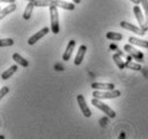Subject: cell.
I'll list each match as a JSON object with an SVG mask.
<instances>
[{
	"instance_id": "6da1fadb",
	"label": "cell",
	"mask_w": 148,
	"mask_h": 139,
	"mask_svg": "<svg viewBox=\"0 0 148 139\" xmlns=\"http://www.w3.org/2000/svg\"><path fill=\"white\" fill-rule=\"evenodd\" d=\"M36 7H57L61 8L64 10H70L73 11L75 9V4L67 2V1H62V0H36L34 1Z\"/></svg>"
},
{
	"instance_id": "7a4b0ae2",
	"label": "cell",
	"mask_w": 148,
	"mask_h": 139,
	"mask_svg": "<svg viewBox=\"0 0 148 139\" xmlns=\"http://www.w3.org/2000/svg\"><path fill=\"white\" fill-rule=\"evenodd\" d=\"M91 104H92L96 108L98 109H100L102 112H104L106 115H108L110 119H114L116 117V112H115L114 110L112 109L111 107H108V105H105L103 102H102V99H99V98H92V100H91Z\"/></svg>"
},
{
	"instance_id": "3957f363",
	"label": "cell",
	"mask_w": 148,
	"mask_h": 139,
	"mask_svg": "<svg viewBox=\"0 0 148 139\" xmlns=\"http://www.w3.org/2000/svg\"><path fill=\"white\" fill-rule=\"evenodd\" d=\"M49 14H51V29L53 34H59V14L57 7H49Z\"/></svg>"
},
{
	"instance_id": "277c9868",
	"label": "cell",
	"mask_w": 148,
	"mask_h": 139,
	"mask_svg": "<svg viewBox=\"0 0 148 139\" xmlns=\"http://www.w3.org/2000/svg\"><path fill=\"white\" fill-rule=\"evenodd\" d=\"M121 95L120 91L118 90H111V91H100L95 90L92 93V96L95 98L99 99H112V98H117Z\"/></svg>"
},
{
	"instance_id": "5b68a950",
	"label": "cell",
	"mask_w": 148,
	"mask_h": 139,
	"mask_svg": "<svg viewBox=\"0 0 148 139\" xmlns=\"http://www.w3.org/2000/svg\"><path fill=\"white\" fill-rule=\"evenodd\" d=\"M123 50H125L128 54H130L131 56L133 57L137 63H144V54H143L141 51L134 49L133 46L131 45V43H130V44L125 45V46H123Z\"/></svg>"
},
{
	"instance_id": "8992f818",
	"label": "cell",
	"mask_w": 148,
	"mask_h": 139,
	"mask_svg": "<svg viewBox=\"0 0 148 139\" xmlns=\"http://www.w3.org/2000/svg\"><path fill=\"white\" fill-rule=\"evenodd\" d=\"M133 12H134L135 17H136V19H137V22H138V25H140V27H141L143 30H145V31L147 33V31H148V24H147V22L145 21L144 15H143V13H142L141 8H138V6L136 4L135 7H133Z\"/></svg>"
},
{
	"instance_id": "52a82bcc",
	"label": "cell",
	"mask_w": 148,
	"mask_h": 139,
	"mask_svg": "<svg viewBox=\"0 0 148 139\" xmlns=\"http://www.w3.org/2000/svg\"><path fill=\"white\" fill-rule=\"evenodd\" d=\"M76 99H77L78 107H79L81 111L83 112V114H84L86 118L91 117V111H90L89 107L87 106V102H86V100H85V97H84L83 95H78Z\"/></svg>"
},
{
	"instance_id": "ba28073f",
	"label": "cell",
	"mask_w": 148,
	"mask_h": 139,
	"mask_svg": "<svg viewBox=\"0 0 148 139\" xmlns=\"http://www.w3.org/2000/svg\"><path fill=\"white\" fill-rule=\"evenodd\" d=\"M120 26H121L122 28H125V29L132 31V33H134V34L140 35V36H144V35H146V31L142 29L141 27H137V26H135V25H133V24H130V23L126 22V21L120 22Z\"/></svg>"
},
{
	"instance_id": "9c48e42d",
	"label": "cell",
	"mask_w": 148,
	"mask_h": 139,
	"mask_svg": "<svg viewBox=\"0 0 148 139\" xmlns=\"http://www.w3.org/2000/svg\"><path fill=\"white\" fill-rule=\"evenodd\" d=\"M48 31H49V28H48V27H44L43 29H41L40 31H38L36 35H34L32 37L29 38V40H28V44L29 45L36 44V42H38L39 40H41L42 38L44 37L45 35H47Z\"/></svg>"
},
{
	"instance_id": "30bf717a",
	"label": "cell",
	"mask_w": 148,
	"mask_h": 139,
	"mask_svg": "<svg viewBox=\"0 0 148 139\" xmlns=\"http://www.w3.org/2000/svg\"><path fill=\"white\" fill-rule=\"evenodd\" d=\"M91 87L93 90H100V91H111L114 90L115 85L113 83H102V82H93L91 84Z\"/></svg>"
},
{
	"instance_id": "8fae6325",
	"label": "cell",
	"mask_w": 148,
	"mask_h": 139,
	"mask_svg": "<svg viewBox=\"0 0 148 139\" xmlns=\"http://www.w3.org/2000/svg\"><path fill=\"white\" fill-rule=\"evenodd\" d=\"M87 52V46L86 45H81L79 48H78V51H77V54H76V57H75V59H74V64L78 66V65L82 64V62L84 59V57H85V54Z\"/></svg>"
},
{
	"instance_id": "7c38bea8",
	"label": "cell",
	"mask_w": 148,
	"mask_h": 139,
	"mask_svg": "<svg viewBox=\"0 0 148 139\" xmlns=\"http://www.w3.org/2000/svg\"><path fill=\"white\" fill-rule=\"evenodd\" d=\"M75 44H76V42L74 41V40H71V41L68 43L67 49H66V51H64V53H63V55H62L63 60L67 62V60H69L71 58V55H72V53H73L74 48H75Z\"/></svg>"
},
{
	"instance_id": "4fadbf2b",
	"label": "cell",
	"mask_w": 148,
	"mask_h": 139,
	"mask_svg": "<svg viewBox=\"0 0 148 139\" xmlns=\"http://www.w3.org/2000/svg\"><path fill=\"white\" fill-rule=\"evenodd\" d=\"M128 41L133 45H137V46H141V48L148 49V41L147 40H142V39H138V38H136V37H130Z\"/></svg>"
},
{
	"instance_id": "5bb4252c",
	"label": "cell",
	"mask_w": 148,
	"mask_h": 139,
	"mask_svg": "<svg viewBox=\"0 0 148 139\" xmlns=\"http://www.w3.org/2000/svg\"><path fill=\"white\" fill-rule=\"evenodd\" d=\"M34 7H36L34 1H29V3L27 4L26 9H25V11H24V14H23L24 19H29L30 17H31V14H32V11H34Z\"/></svg>"
},
{
	"instance_id": "9a60e30c",
	"label": "cell",
	"mask_w": 148,
	"mask_h": 139,
	"mask_svg": "<svg viewBox=\"0 0 148 139\" xmlns=\"http://www.w3.org/2000/svg\"><path fill=\"white\" fill-rule=\"evenodd\" d=\"M12 58H13V59H14L18 65H21L22 67H28V65H29L28 60L25 59L23 56H21L18 53H14V54L12 55Z\"/></svg>"
},
{
	"instance_id": "2e32d148",
	"label": "cell",
	"mask_w": 148,
	"mask_h": 139,
	"mask_svg": "<svg viewBox=\"0 0 148 139\" xmlns=\"http://www.w3.org/2000/svg\"><path fill=\"white\" fill-rule=\"evenodd\" d=\"M16 8L17 7H16V4L15 3H11L10 6L3 8L2 11H1V14H0V19H3L8 14H10V13H12V12H14L15 10H16Z\"/></svg>"
},
{
	"instance_id": "e0dca14e",
	"label": "cell",
	"mask_w": 148,
	"mask_h": 139,
	"mask_svg": "<svg viewBox=\"0 0 148 139\" xmlns=\"http://www.w3.org/2000/svg\"><path fill=\"white\" fill-rule=\"evenodd\" d=\"M17 69H18V67H17L16 65H13V66H11V67L9 68V69H7V70H5V71L1 75V78H2V80H8L10 77H12L15 72L17 71Z\"/></svg>"
},
{
	"instance_id": "ac0fdd59",
	"label": "cell",
	"mask_w": 148,
	"mask_h": 139,
	"mask_svg": "<svg viewBox=\"0 0 148 139\" xmlns=\"http://www.w3.org/2000/svg\"><path fill=\"white\" fill-rule=\"evenodd\" d=\"M121 57L122 56H120L118 53L113 54V59H114L115 64L118 66L119 69H125V68H126V63L121 59Z\"/></svg>"
},
{
	"instance_id": "d6986e66",
	"label": "cell",
	"mask_w": 148,
	"mask_h": 139,
	"mask_svg": "<svg viewBox=\"0 0 148 139\" xmlns=\"http://www.w3.org/2000/svg\"><path fill=\"white\" fill-rule=\"evenodd\" d=\"M106 38L108 40H114V41H119L122 39V35L119 33H114V31H108L106 34Z\"/></svg>"
},
{
	"instance_id": "ffe728a7",
	"label": "cell",
	"mask_w": 148,
	"mask_h": 139,
	"mask_svg": "<svg viewBox=\"0 0 148 139\" xmlns=\"http://www.w3.org/2000/svg\"><path fill=\"white\" fill-rule=\"evenodd\" d=\"M126 68H130V69L135 70V71H140V70L142 69V67L140 66V64H137V63H133L132 59H127Z\"/></svg>"
},
{
	"instance_id": "44dd1931",
	"label": "cell",
	"mask_w": 148,
	"mask_h": 139,
	"mask_svg": "<svg viewBox=\"0 0 148 139\" xmlns=\"http://www.w3.org/2000/svg\"><path fill=\"white\" fill-rule=\"evenodd\" d=\"M13 43H14L13 39H10V38H5V39H1V40H0V46H1V48L11 46V45H13Z\"/></svg>"
},
{
	"instance_id": "7402d4cb",
	"label": "cell",
	"mask_w": 148,
	"mask_h": 139,
	"mask_svg": "<svg viewBox=\"0 0 148 139\" xmlns=\"http://www.w3.org/2000/svg\"><path fill=\"white\" fill-rule=\"evenodd\" d=\"M141 4L144 8L145 15H146V22L148 24V0H141Z\"/></svg>"
},
{
	"instance_id": "603a6c76",
	"label": "cell",
	"mask_w": 148,
	"mask_h": 139,
	"mask_svg": "<svg viewBox=\"0 0 148 139\" xmlns=\"http://www.w3.org/2000/svg\"><path fill=\"white\" fill-rule=\"evenodd\" d=\"M9 92H10V90H9V87H8V86L2 87V89H1V91H0V99H1V98H3L4 96L9 93Z\"/></svg>"
},
{
	"instance_id": "cb8c5ba5",
	"label": "cell",
	"mask_w": 148,
	"mask_h": 139,
	"mask_svg": "<svg viewBox=\"0 0 148 139\" xmlns=\"http://www.w3.org/2000/svg\"><path fill=\"white\" fill-rule=\"evenodd\" d=\"M1 2H8V3H14L15 0H1Z\"/></svg>"
},
{
	"instance_id": "d4e9b609",
	"label": "cell",
	"mask_w": 148,
	"mask_h": 139,
	"mask_svg": "<svg viewBox=\"0 0 148 139\" xmlns=\"http://www.w3.org/2000/svg\"><path fill=\"white\" fill-rule=\"evenodd\" d=\"M130 1H131V2H133V3H135V4H137V6L141 3V0H130Z\"/></svg>"
},
{
	"instance_id": "484cf974",
	"label": "cell",
	"mask_w": 148,
	"mask_h": 139,
	"mask_svg": "<svg viewBox=\"0 0 148 139\" xmlns=\"http://www.w3.org/2000/svg\"><path fill=\"white\" fill-rule=\"evenodd\" d=\"M117 53H118L120 56H123V53L121 52V51H119V50H117Z\"/></svg>"
},
{
	"instance_id": "4316f807",
	"label": "cell",
	"mask_w": 148,
	"mask_h": 139,
	"mask_svg": "<svg viewBox=\"0 0 148 139\" xmlns=\"http://www.w3.org/2000/svg\"><path fill=\"white\" fill-rule=\"evenodd\" d=\"M73 1L75 3H79V2H81V0H73Z\"/></svg>"
},
{
	"instance_id": "83f0119b",
	"label": "cell",
	"mask_w": 148,
	"mask_h": 139,
	"mask_svg": "<svg viewBox=\"0 0 148 139\" xmlns=\"http://www.w3.org/2000/svg\"><path fill=\"white\" fill-rule=\"evenodd\" d=\"M27 1H36V0H27Z\"/></svg>"
}]
</instances>
